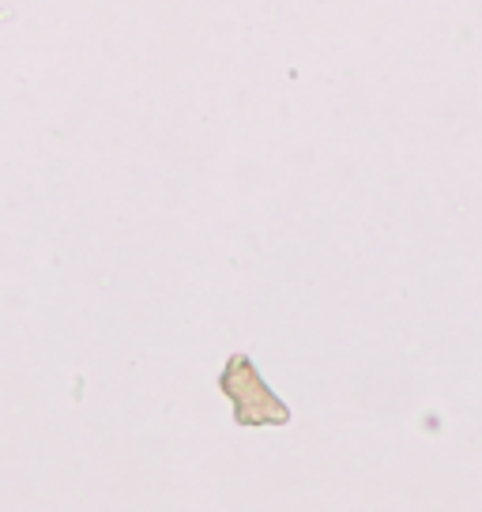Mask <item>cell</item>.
Here are the masks:
<instances>
[{
	"label": "cell",
	"instance_id": "cell-1",
	"mask_svg": "<svg viewBox=\"0 0 482 512\" xmlns=\"http://www.w3.org/2000/svg\"><path fill=\"white\" fill-rule=\"evenodd\" d=\"M219 392L234 403V422L245 430L257 426H287L290 407L264 384V373L249 354H230L219 373Z\"/></svg>",
	"mask_w": 482,
	"mask_h": 512
}]
</instances>
